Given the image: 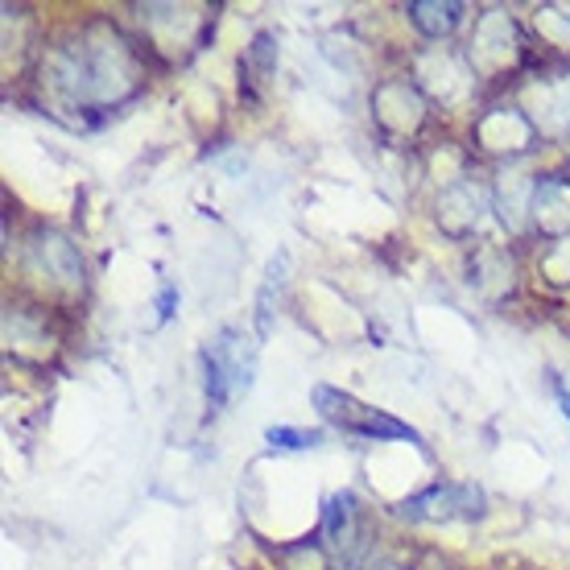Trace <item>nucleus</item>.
I'll use <instances>...</instances> for the list:
<instances>
[{
    "label": "nucleus",
    "mask_w": 570,
    "mask_h": 570,
    "mask_svg": "<svg viewBox=\"0 0 570 570\" xmlns=\"http://www.w3.org/2000/svg\"><path fill=\"white\" fill-rule=\"evenodd\" d=\"M42 87L67 112H104L137 96L141 62L120 29L87 26L46 50Z\"/></svg>",
    "instance_id": "f257e3e1"
},
{
    "label": "nucleus",
    "mask_w": 570,
    "mask_h": 570,
    "mask_svg": "<svg viewBox=\"0 0 570 570\" xmlns=\"http://www.w3.org/2000/svg\"><path fill=\"white\" fill-rule=\"evenodd\" d=\"M203 364V393L215 414L228 410L232 401L253 389L257 376V343L236 327H219L199 352Z\"/></svg>",
    "instance_id": "f03ea898"
},
{
    "label": "nucleus",
    "mask_w": 570,
    "mask_h": 570,
    "mask_svg": "<svg viewBox=\"0 0 570 570\" xmlns=\"http://www.w3.org/2000/svg\"><path fill=\"white\" fill-rule=\"evenodd\" d=\"M311 401L327 426L343 430V434H352V439L414 442V446H422V434H417L410 422H401V417L385 414V410H376V405H364L360 397H352V393H343V389H335V385H314Z\"/></svg>",
    "instance_id": "7ed1b4c3"
},
{
    "label": "nucleus",
    "mask_w": 570,
    "mask_h": 570,
    "mask_svg": "<svg viewBox=\"0 0 570 570\" xmlns=\"http://www.w3.org/2000/svg\"><path fill=\"white\" fill-rule=\"evenodd\" d=\"M484 492L475 484H459V480H439V484L422 488L414 497L397 504V513L417 525H455V521H480L484 517Z\"/></svg>",
    "instance_id": "20e7f679"
},
{
    "label": "nucleus",
    "mask_w": 570,
    "mask_h": 570,
    "mask_svg": "<svg viewBox=\"0 0 570 570\" xmlns=\"http://www.w3.org/2000/svg\"><path fill=\"white\" fill-rule=\"evenodd\" d=\"M323 538L343 570H368L372 562V533L364 521L356 492H335L323 513Z\"/></svg>",
    "instance_id": "39448f33"
},
{
    "label": "nucleus",
    "mask_w": 570,
    "mask_h": 570,
    "mask_svg": "<svg viewBox=\"0 0 570 570\" xmlns=\"http://www.w3.org/2000/svg\"><path fill=\"white\" fill-rule=\"evenodd\" d=\"M488 212H492V190L480 186L475 178H459L439 195V224L455 240H468L484 228Z\"/></svg>",
    "instance_id": "423d86ee"
},
{
    "label": "nucleus",
    "mask_w": 570,
    "mask_h": 570,
    "mask_svg": "<svg viewBox=\"0 0 570 570\" xmlns=\"http://www.w3.org/2000/svg\"><path fill=\"white\" fill-rule=\"evenodd\" d=\"M29 269L38 273L42 282L58 285V289H83V257H79V248H75L62 232H38L33 244H29Z\"/></svg>",
    "instance_id": "0eeeda50"
},
{
    "label": "nucleus",
    "mask_w": 570,
    "mask_h": 570,
    "mask_svg": "<svg viewBox=\"0 0 570 570\" xmlns=\"http://www.w3.org/2000/svg\"><path fill=\"white\" fill-rule=\"evenodd\" d=\"M517 46H521V38H517L513 17L504 13V9H488V13L475 21L468 58L480 75H497L517 58Z\"/></svg>",
    "instance_id": "6e6552de"
},
{
    "label": "nucleus",
    "mask_w": 570,
    "mask_h": 570,
    "mask_svg": "<svg viewBox=\"0 0 570 570\" xmlns=\"http://www.w3.org/2000/svg\"><path fill=\"white\" fill-rule=\"evenodd\" d=\"M525 116L546 137H570V75L542 79L525 91Z\"/></svg>",
    "instance_id": "1a4fd4ad"
},
{
    "label": "nucleus",
    "mask_w": 570,
    "mask_h": 570,
    "mask_svg": "<svg viewBox=\"0 0 570 570\" xmlns=\"http://www.w3.org/2000/svg\"><path fill=\"white\" fill-rule=\"evenodd\" d=\"M417 83L426 87L434 100L451 104L468 96L471 71L463 67V58L451 55L446 46H434V50H422V55H417Z\"/></svg>",
    "instance_id": "9d476101"
},
{
    "label": "nucleus",
    "mask_w": 570,
    "mask_h": 570,
    "mask_svg": "<svg viewBox=\"0 0 570 570\" xmlns=\"http://www.w3.org/2000/svg\"><path fill=\"white\" fill-rule=\"evenodd\" d=\"M372 112L389 132H414L422 125V116H426V100H422V91L410 79H393V83L376 87Z\"/></svg>",
    "instance_id": "9b49d317"
},
{
    "label": "nucleus",
    "mask_w": 570,
    "mask_h": 570,
    "mask_svg": "<svg viewBox=\"0 0 570 570\" xmlns=\"http://www.w3.org/2000/svg\"><path fill=\"white\" fill-rule=\"evenodd\" d=\"M533 120L521 108H492L475 120V141L484 145L488 154H521L533 141Z\"/></svg>",
    "instance_id": "f8f14e48"
},
{
    "label": "nucleus",
    "mask_w": 570,
    "mask_h": 570,
    "mask_svg": "<svg viewBox=\"0 0 570 570\" xmlns=\"http://www.w3.org/2000/svg\"><path fill=\"white\" fill-rule=\"evenodd\" d=\"M529 224L550 236V240H562L570 236V183L567 178H542L538 190H533V207H529Z\"/></svg>",
    "instance_id": "ddd939ff"
},
{
    "label": "nucleus",
    "mask_w": 570,
    "mask_h": 570,
    "mask_svg": "<svg viewBox=\"0 0 570 570\" xmlns=\"http://www.w3.org/2000/svg\"><path fill=\"white\" fill-rule=\"evenodd\" d=\"M533 190L538 183L525 170H504L492 186V212L509 232H521L529 224V207H533Z\"/></svg>",
    "instance_id": "4468645a"
},
{
    "label": "nucleus",
    "mask_w": 570,
    "mask_h": 570,
    "mask_svg": "<svg viewBox=\"0 0 570 570\" xmlns=\"http://www.w3.org/2000/svg\"><path fill=\"white\" fill-rule=\"evenodd\" d=\"M405 13H410V21H414V29L422 38L442 42V38H451L455 26L463 21V4H459V0H414Z\"/></svg>",
    "instance_id": "2eb2a0df"
},
{
    "label": "nucleus",
    "mask_w": 570,
    "mask_h": 570,
    "mask_svg": "<svg viewBox=\"0 0 570 570\" xmlns=\"http://www.w3.org/2000/svg\"><path fill=\"white\" fill-rule=\"evenodd\" d=\"M285 273H289V253H273L269 265H265V277H261V289H257V335L261 340H269L273 331V314H277V302L285 294Z\"/></svg>",
    "instance_id": "dca6fc26"
},
{
    "label": "nucleus",
    "mask_w": 570,
    "mask_h": 570,
    "mask_svg": "<svg viewBox=\"0 0 570 570\" xmlns=\"http://www.w3.org/2000/svg\"><path fill=\"white\" fill-rule=\"evenodd\" d=\"M471 285L488 294V298H500L513 289V261L497 253V248H480L475 261H471Z\"/></svg>",
    "instance_id": "f3484780"
},
{
    "label": "nucleus",
    "mask_w": 570,
    "mask_h": 570,
    "mask_svg": "<svg viewBox=\"0 0 570 570\" xmlns=\"http://www.w3.org/2000/svg\"><path fill=\"white\" fill-rule=\"evenodd\" d=\"M273 71H277V46H273L269 33H257V42L244 50L240 87L248 91V96H261V91H265V83L273 79Z\"/></svg>",
    "instance_id": "a211bd4d"
},
{
    "label": "nucleus",
    "mask_w": 570,
    "mask_h": 570,
    "mask_svg": "<svg viewBox=\"0 0 570 570\" xmlns=\"http://www.w3.org/2000/svg\"><path fill=\"white\" fill-rule=\"evenodd\" d=\"M269 451H314L323 446V430H302V426H269L265 430Z\"/></svg>",
    "instance_id": "6ab92c4d"
},
{
    "label": "nucleus",
    "mask_w": 570,
    "mask_h": 570,
    "mask_svg": "<svg viewBox=\"0 0 570 570\" xmlns=\"http://www.w3.org/2000/svg\"><path fill=\"white\" fill-rule=\"evenodd\" d=\"M546 277L554 285H570V236H562V240L550 244V253H546L542 261Z\"/></svg>",
    "instance_id": "aec40b11"
},
{
    "label": "nucleus",
    "mask_w": 570,
    "mask_h": 570,
    "mask_svg": "<svg viewBox=\"0 0 570 570\" xmlns=\"http://www.w3.org/2000/svg\"><path fill=\"white\" fill-rule=\"evenodd\" d=\"M174 306H178V289L166 282L161 285V294H157V323H166V318L174 314Z\"/></svg>",
    "instance_id": "412c9836"
},
{
    "label": "nucleus",
    "mask_w": 570,
    "mask_h": 570,
    "mask_svg": "<svg viewBox=\"0 0 570 570\" xmlns=\"http://www.w3.org/2000/svg\"><path fill=\"white\" fill-rule=\"evenodd\" d=\"M381 570H446V567H439L434 558H414V562H389Z\"/></svg>",
    "instance_id": "4be33fe9"
},
{
    "label": "nucleus",
    "mask_w": 570,
    "mask_h": 570,
    "mask_svg": "<svg viewBox=\"0 0 570 570\" xmlns=\"http://www.w3.org/2000/svg\"><path fill=\"white\" fill-rule=\"evenodd\" d=\"M554 397L558 405H562V417L570 422V385H562V381H554Z\"/></svg>",
    "instance_id": "5701e85b"
}]
</instances>
